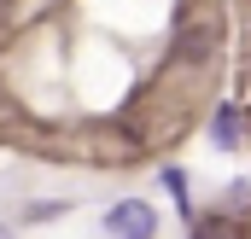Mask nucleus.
Wrapping results in <instances>:
<instances>
[{
    "label": "nucleus",
    "mask_w": 251,
    "mask_h": 239,
    "mask_svg": "<svg viewBox=\"0 0 251 239\" xmlns=\"http://www.w3.org/2000/svg\"><path fill=\"white\" fill-rule=\"evenodd\" d=\"M210 140H216V146H234V140H240V111H234V105H222V111H216Z\"/></svg>",
    "instance_id": "2"
},
{
    "label": "nucleus",
    "mask_w": 251,
    "mask_h": 239,
    "mask_svg": "<svg viewBox=\"0 0 251 239\" xmlns=\"http://www.w3.org/2000/svg\"><path fill=\"white\" fill-rule=\"evenodd\" d=\"M199 239H240V222H199Z\"/></svg>",
    "instance_id": "3"
},
{
    "label": "nucleus",
    "mask_w": 251,
    "mask_h": 239,
    "mask_svg": "<svg viewBox=\"0 0 251 239\" xmlns=\"http://www.w3.org/2000/svg\"><path fill=\"white\" fill-rule=\"evenodd\" d=\"M0 239H18V234H12V228H6V222H0Z\"/></svg>",
    "instance_id": "4"
},
{
    "label": "nucleus",
    "mask_w": 251,
    "mask_h": 239,
    "mask_svg": "<svg viewBox=\"0 0 251 239\" xmlns=\"http://www.w3.org/2000/svg\"><path fill=\"white\" fill-rule=\"evenodd\" d=\"M152 234H158V210L146 198H123L105 216V239H152Z\"/></svg>",
    "instance_id": "1"
}]
</instances>
